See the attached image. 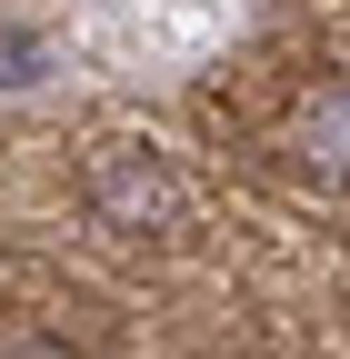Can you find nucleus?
I'll return each mask as SVG.
<instances>
[{"label": "nucleus", "instance_id": "f257e3e1", "mask_svg": "<svg viewBox=\"0 0 350 359\" xmlns=\"http://www.w3.org/2000/svg\"><path fill=\"white\" fill-rule=\"evenodd\" d=\"M91 200H101L110 230H160V219L181 210V190H170V170L150 150H101L91 160Z\"/></svg>", "mask_w": 350, "mask_h": 359}, {"label": "nucleus", "instance_id": "f03ea898", "mask_svg": "<svg viewBox=\"0 0 350 359\" xmlns=\"http://www.w3.org/2000/svg\"><path fill=\"white\" fill-rule=\"evenodd\" d=\"M290 150H300V170H320V180H350V80H330L320 100L300 110Z\"/></svg>", "mask_w": 350, "mask_h": 359}, {"label": "nucleus", "instance_id": "7ed1b4c3", "mask_svg": "<svg viewBox=\"0 0 350 359\" xmlns=\"http://www.w3.org/2000/svg\"><path fill=\"white\" fill-rule=\"evenodd\" d=\"M20 80H40V40H0V90H20Z\"/></svg>", "mask_w": 350, "mask_h": 359}]
</instances>
